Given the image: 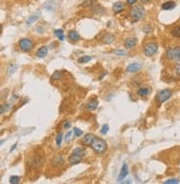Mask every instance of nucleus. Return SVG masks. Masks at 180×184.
<instances>
[{
  "mask_svg": "<svg viewBox=\"0 0 180 184\" xmlns=\"http://www.w3.org/2000/svg\"><path fill=\"white\" fill-rule=\"evenodd\" d=\"M16 148H17V143H15V144L12 146V148H11V149H10V152H12V151H13V150H15Z\"/></svg>",
  "mask_w": 180,
  "mask_h": 184,
  "instance_id": "79ce46f5",
  "label": "nucleus"
},
{
  "mask_svg": "<svg viewBox=\"0 0 180 184\" xmlns=\"http://www.w3.org/2000/svg\"><path fill=\"white\" fill-rule=\"evenodd\" d=\"M149 1H150V0H140L142 3H147V2H149Z\"/></svg>",
  "mask_w": 180,
  "mask_h": 184,
  "instance_id": "37998d69",
  "label": "nucleus"
},
{
  "mask_svg": "<svg viewBox=\"0 0 180 184\" xmlns=\"http://www.w3.org/2000/svg\"><path fill=\"white\" fill-rule=\"evenodd\" d=\"M108 130H110V127H108V125H104V126L102 127V129H101V133H102V135H106V133L108 132Z\"/></svg>",
  "mask_w": 180,
  "mask_h": 184,
  "instance_id": "f704fd0d",
  "label": "nucleus"
},
{
  "mask_svg": "<svg viewBox=\"0 0 180 184\" xmlns=\"http://www.w3.org/2000/svg\"><path fill=\"white\" fill-rule=\"evenodd\" d=\"M1 33H2V26L0 24V34H1Z\"/></svg>",
  "mask_w": 180,
  "mask_h": 184,
  "instance_id": "c03bdc74",
  "label": "nucleus"
},
{
  "mask_svg": "<svg viewBox=\"0 0 180 184\" xmlns=\"http://www.w3.org/2000/svg\"><path fill=\"white\" fill-rule=\"evenodd\" d=\"M73 132H74V135L76 136V137H81V136L83 135V131H82L80 128H76V127L73 129Z\"/></svg>",
  "mask_w": 180,
  "mask_h": 184,
  "instance_id": "72a5a7b5",
  "label": "nucleus"
},
{
  "mask_svg": "<svg viewBox=\"0 0 180 184\" xmlns=\"http://www.w3.org/2000/svg\"><path fill=\"white\" fill-rule=\"evenodd\" d=\"M97 107H98V99H97V98H93V99H91L90 101L86 104V109L89 111L96 110Z\"/></svg>",
  "mask_w": 180,
  "mask_h": 184,
  "instance_id": "9b49d317",
  "label": "nucleus"
},
{
  "mask_svg": "<svg viewBox=\"0 0 180 184\" xmlns=\"http://www.w3.org/2000/svg\"><path fill=\"white\" fill-rule=\"evenodd\" d=\"M129 16L132 18L133 22H138L140 21V20H143L144 18H145V16H146V10H145L144 6L142 5L134 6L132 9H130Z\"/></svg>",
  "mask_w": 180,
  "mask_h": 184,
  "instance_id": "f257e3e1",
  "label": "nucleus"
},
{
  "mask_svg": "<svg viewBox=\"0 0 180 184\" xmlns=\"http://www.w3.org/2000/svg\"><path fill=\"white\" fill-rule=\"evenodd\" d=\"M18 45H19V49L21 50L22 52L24 53H28L32 51V49L34 47V43L32 41L31 39H29V37H23L21 39L19 42H18Z\"/></svg>",
  "mask_w": 180,
  "mask_h": 184,
  "instance_id": "20e7f679",
  "label": "nucleus"
},
{
  "mask_svg": "<svg viewBox=\"0 0 180 184\" xmlns=\"http://www.w3.org/2000/svg\"><path fill=\"white\" fill-rule=\"evenodd\" d=\"M91 148L93 149L94 152L98 153V154H103L107 150V142L104 139H102V138L95 137L94 140L91 143Z\"/></svg>",
  "mask_w": 180,
  "mask_h": 184,
  "instance_id": "f03ea898",
  "label": "nucleus"
},
{
  "mask_svg": "<svg viewBox=\"0 0 180 184\" xmlns=\"http://www.w3.org/2000/svg\"><path fill=\"white\" fill-rule=\"evenodd\" d=\"M68 160H69L70 164H77V163L83 161V157H81L79 154H75V153H71Z\"/></svg>",
  "mask_w": 180,
  "mask_h": 184,
  "instance_id": "9d476101",
  "label": "nucleus"
},
{
  "mask_svg": "<svg viewBox=\"0 0 180 184\" xmlns=\"http://www.w3.org/2000/svg\"><path fill=\"white\" fill-rule=\"evenodd\" d=\"M114 41H115V37L113 34H111V33H107L105 37H103V42L105 43V44H111Z\"/></svg>",
  "mask_w": 180,
  "mask_h": 184,
  "instance_id": "4be33fe9",
  "label": "nucleus"
},
{
  "mask_svg": "<svg viewBox=\"0 0 180 184\" xmlns=\"http://www.w3.org/2000/svg\"><path fill=\"white\" fill-rule=\"evenodd\" d=\"M176 8V2L170 0V1H166L161 5V9L163 10H172Z\"/></svg>",
  "mask_w": 180,
  "mask_h": 184,
  "instance_id": "6ab92c4d",
  "label": "nucleus"
},
{
  "mask_svg": "<svg viewBox=\"0 0 180 184\" xmlns=\"http://www.w3.org/2000/svg\"><path fill=\"white\" fill-rule=\"evenodd\" d=\"M91 60H92V58L91 56H89V55H85V56H81V58H77V62L81 64H85V63H89Z\"/></svg>",
  "mask_w": 180,
  "mask_h": 184,
  "instance_id": "b1692460",
  "label": "nucleus"
},
{
  "mask_svg": "<svg viewBox=\"0 0 180 184\" xmlns=\"http://www.w3.org/2000/svg\"><path fill=\"white\" fill-rule=\"evenodd\" d=\"M136 45H137V37H127L124 41V47L127 50H130Z\"/></svg>",
  "mask_w": 180,
  "mask_h": 184,
  "instance_id": "1a4fd4ad",
  "label": "nucleus"
},
{
  "mask_svg": "<svg viewBox=\"0 0 180 184\" xmlns=\"http://www.w3.org/2000/svg\"><path fill=\"white\" fill-rule=\"evenodd\" d=\"M38 17L37 16H34V17H31V18H30V19H29V20H28V24H31L32 23V21H34V20H36V19H37Z\"/></svg>",
  "mask_w": 180,
  "mask_h": 184,
  "instance_id": "ea45409f",
  "label": "nucleus"
},
{
  "mask_svg": "<svg viewBox=\"0 0 180 184\" xmlns=\"http://www.w3.org/2000/svg\"><path fill=\"white\" fill-rule=\"evenodd\" d=\"M54 35L58 37L60 41H64V31L63 30H61V29H57V30H54Z\"/></svg>",
  "mask_w": 180,
  "mask_h": 184,
  "instance_id": "5701e85b",
  "label": "nucleus"
},
{
  "mask_svg": "<svg viewBox=\"0 0 180 184\" xmlns=\"http://www.w3.org/2000/svg\"><path fill=\"white\" fill-rule=\"evenodd\" d=\"M114 53H115V54H117V55H125V54H126V52H125V51H121V50H115V51H114Z\"/></svg>",
  "mask_w": 180,
  "mask_h": 184,
  "instance_id": "e433bc0d",
  "label": "nucleus"
},
{
  "mask_svg": "<svg viewBox=\"0 0 180 184\" xmlns=\"http://www.w3.org/2000/svg\"><path fill=\"white\" fill-rule=\"evenodd\" d=\"M72 153L79 154V156H81V157H83V158H84L85 154H86V149H85L84 147H77V148H75L74 150L72 151Z\"/></svg>",
  "mask_w": 180,
  "mask_h": 184,
  "instance_id": "412c9836",
  "label": "nucleus"
},
{
  "mask_svg": "<svg viewBox=\"0 0 180 184\" xmlns=\"http://www.w3.org/2000/svg\"><path fill=\"white\" fill-rule=\"evenodd\" d=\"M140 69H142V64L132 63V64H129V65L127 66L126 71H127L128 73H136V72H138V71H139Z\"/></svg>",
  "mask_w": 180,
  "mask_h": 184,
  "instance_id": "dca6fc26",
  "label": "nucleus"
},
{
  "mask_svg": "<svg viewBox=\"0 0 180 184\" xmlns=\"http://www.w3.org/2000/svg\"><path fill=\"white\" fill-rule=\"evenodd\" d=\"M113 12L114 13H119V12H122L124 9H125V5H124V2L122 1H117L115 2L114 5H113Z\"/></svg>",
  "mask_w": 180,
  "mask_h": 184,
  "instance_id": "2eb2a0df",
  "label": "nucleus"
},
{
  "mask_svg": "<svg viewBox=\"0 0 180 184\" xmlns=\"http://www.w3.org/2000/svg\"><path fill=\"white\" fill-rule=\"evenodd\" d=\"M52 165L54 168H61V167H63V164L65 163L64 161V158L62 154H57V156H54V158L52 159Z\"/></svg>",
  "mask_w": 180,
  "mask_h": 184,
  "instance_id": "0eeeda50",
  "label": "nucleus"
},
{
  "mask_svg": "<svg viewBox=\"0 0 180 184\" xmlns=\"http://www.w3.org/2000/svg\"><path fill=\"white\" fill-rule=\"evenodd\" d=\"M151 93V88L150 87H147V86H142V87H139L136 92V94L139 96V97H142V98H146V97H148L149 95Z\"/></svg>",
  "mask_w": 180,
  "mask_h": 184,
  "instance_id": "6e6552de",
  "label": "nucleus"
},
{
  "mask_svg": "<svg viewBox=\"0 0 180 184\" xmlns=\"http://www.w3.org/2000/svg\"><path fill=\"white\" fill-rule=\"evenodd\" d=\"M143 31L145 32V33H149V32L153 31V26H150V24H145L143 28Z\"/></svg>",
  "mask_w": 180,
  "mask_h": 184,
  "instance_id": "2f4dec72",
  "label": "nucleus"
},
{
  "mask_svg": "<svg viewBox=\"0 0 180 184\" xmlns=\"http://www.w3.org/2000/svg\"><path fill=\"white\" fill-rule=\"evenodd\" d=\"M71 135H72V132L70 131L69 133H68V135L65 136V140H66V141H68V140H69V139H70V137H71Z\"/></svg>",
  "mask_w": 180,
  "mask_h": 184,
  "instance_id": "a19ab883",
  "label": "nucleus"
},
{
  "mask_svg": "<svg viewBox=\"0 0 180 184\" xmlns=\"http://www.w3.org/2000/svg\"><path fill=\"white\" fill-rule=\"evenodd\" d=\"M42 162H43L42 157L36 156V157L31 160V163H30V164H31L32 168H39V167H41V165H42Z\"/></svg>",
  "mask_w": 180,
  "mask_h": 184,
  "instance_id": "f3484780",
  "label": "nucleus"
},
{
  "mask_svg": "<svg viewBox=\"0 0 180 184\" xmlns=\"http://www.w3.org/2000/svg\"><path fill=\"white\" fill-rule=\"evenodd\" d=\"M10 109V105L9 104H2V105H0V115H2V114H5L7 110H9Z\"/></svg>",
  "mask_w": 180,
  "mask_h": 184,
  "instance_id": "cd10ccee",
  "label": "nucleus"
},
{
  "mask_svg": "<svg viewBox=\"0 0 180 184\" xmlns=\"http://www.w3.org/2000/svg\"><path fill=\"white\" fill-rule=\"evenodd\" d=\"M171 96H172V90L166 88V90H160L159 93H157V95H156V101L158 104H163V103H165V101H167V100L169 99Z\"/></svg>",
  "mask_w": 180,
  "mask_h": 184,
  "instance_id": "423d86ee",
  "label": "nucleus"
},
{
  "mask_svg": "<svg viewBox=\"0 0 180 184\" xmlns=\"http://www.w3.org/2000/svg\"><path fill=\"white\" fill-rule=\"evenodd\" d=\"M166 58L169 60L170 62H179L180 61V47H169L166 51Z\"/></svg>",
  "mask_w": 180,
  "mask_h": 184,
  "instance_id": "7ed1b4c3",
  "label": "nucleus"
},
{
  "mask_svg": "<svg viewBox=\"0 0 180 184\" xmlns=\"http://www.w3.org/2000/svg\"><path fill=\"white\" fill-rule=\"evenodd\" d=\"M94 3H96V0H84L82 6L83 7H92Z\"/></svg>",
  "mask_w": 180,
  "mask_h": 184,
  "instance_id": "c85d7f7f",
  "label": "nucleus"
},
{
  "mask_svg": "<svg viewBox=\"0 0 180 184\" xmlns=\"http://www.w3.org/2000/svg\"><path fill=\"white\" fill-rule=\"evenodd\" d=\"M3 143V140H0V144H2Z\"/></svg>",
  "mask_w": 180,
  "mask_h": 184,
  "instance_id": "a18cd8bd",
  "label": "nucleus"
},
{
  "mask_svg": "<svg viewBox=\"0 0 180 184\" xmlns=\"http://www.w3.org/2000/svg\"><path fill=\"white\" fill-rule=\"evenodd\" d=\"M68 37H69L70 40H71V41H73V42L80 41V39H81L80 34L76 31H75V30H71V31H69V33H68Z\"/></svg>",
  "mask_w": 180,
  "mask_h": 184,
  "instance_id": "aec40b11",
  "label": "nucleus"
},
{
  "mask_svg": "<svg viewBox=\"0 0 180 184\" xmlns=\"http://www.w3.org/2000/svg\"><path fill=\"white\" fill-rule=\"evenodd\" d=\"M91 10L94 15H103L105 12V9L98 3H94V5L91 7Z\"/></svg>",
  "mask_w": 180,
  "mask_h": 184,
  "instance_id": "4468645a",
  "label": "nucleus"
},
{
  "mask_svg": "<svg viewBox=\"0 0 180 184\" xmlns=\"http://www.w3.org/2000/svg\"><path fill=\"white\" fill-rule=\"evenodd\" d=\"M165 184H178L179 183V180L178 179H168L164 182Z\"/></svg>",
  "mask_w": 180,
  "mask_h": 184,
  "instance_id": "7c9ffc66",
  "label": "nucleus"
},
{
  "mask_svg": "<svg viewBox=\"0 0 180 184\" xmlns=\"http://www.w3.org/2000/svg\"><path fill=\"white\" fill-rule=\"evenodd\" d=\"M94 138H95V136H94L93 133H86L84 137L82 138L81 143H82L83 146H91V143L94 140Z\"/></svg>",
  "mask_w": 180,
  "mask_h": 184,
  "instance_id": "f8f14e48",
  "label": "nucleus"
},
{
  "mask_svg": "<svg viewBox=\"0 0 180 184\" xmlns=\"http://www.w3.org/2000/svg\"><path fill=\"white\" fill-rule=\"evenodd\" d=\"M70 127H71V122L70 121H65L63 124V129H69Z\"/></svg>",
  "mask_w": 180,
  "mask_h": 184,
  "instance_id": "4c0bfd02",
  "label": "nucleus"
},
{
  "mask_svg": "<svg viewBox=\"0 0 180 184\" xmlns=\"http://www.w3.org/2000/svg\"><path fill=\"white\" fill-rule=\"evenodd\" d=\"M17 69V65L15 64H11L10 66H9V69H8V75H11V74H13V72Z\"/></svg>",
  "mask_w": 180,
  "mask_h": 184,
  "instance_id": "473e14b6",
  "label": "nucleus"
},
{
  "mask_svg": "<svg viewBox=\"0 0 180 184\" xmlns=\"http://www.w3.org/2000/svg\"><path fill=\"white\" fill-rule=\"evenodd\" d=\"M171 35L175 37H180V26H175V28L171 30Z\"/></svg>",
  "mask_w": 180,
  "mask_h": 184,
  "instance_id": "393cba45",
  "label": "nucleus"
},
{
  "mask_svg": "<svg viewBox=\"0 0 180 184\" xmlns=\"http://www.w3.org/2000/svg\"><path fill=\"white\" fill-rule=\"evenodd\" d=\"M128 175V167L126 163H124L123 164L122 169H121V173H119V175H118V182H122L123 180L125 179L126 176Z\"/></svg>",
  "mask_w": 180,
  "mask_h": 184,
  "instance_id": "ddd939ff",
  "label": "nucleus"
},
{
  "mask_svg": "<svg viewBox=\"0 0 180 184\" xmlns=\"http://www.w3.org/2000/svg\"><path fill=\"white\" fill-rule=\"evenodd\" d=\"M157 51H158V44H157L156 42L146 43V44L144 45V47H143L144 54H145L146 56H148V58H150V56H154L155 54L157 53Z\"/></svg>",
  "mask_w": 180,
  "mask_h": 184,
  "instance_id": "39448f33",
  "label": "nucleus"
},
{
  "mask_svg": "<svg viewBox=\"0 0 180 184\" xmlns=\"http://www.w3.org/2000/svg\"><path fill=\"white\" fill-rule=\"evenodd\" d=\"M62 139H63V135H62L61 132H59V135L57 136V139H55V143H57V146H58V147L61 146V143H62Z\"/></svg>",
  "mask_w": 180,
  "mask_h": 184,
  "instance_id": "c756f323",
  "label": "nucleus"
},
{
  "mask_svg": "<svg viewBox=\"0 0 180 184\" xmlns=\"http://www.w3.org/2000/svg\"><path fill=\"white\" fill-rule=\"evenodd\" d=\"M137 1H138V0H126V2H127L128 5H130V6L135 5Z\"/></svg>",
  "mask_w": 180,
  "mask_h": 184,
  "instance_id": "58836bf2",
  "label": "nucleus"
},
{
  "mask_svg": "<svg viewBox=\"0 0 180 184\" xmlns=\"http://www.w3.org/2000/svg\"><path fill=\"white\" fill-rule=\"evenodd\" d=\"M62 72H59V71H57V72H54L53 73V75L51 76V79L52 81H59V79L62 78Z\"/></svg>",
  "mask_w": 180,
  "mask_h": 184,
  "instance_id": "bb28decb",
  "label": "nucleus"
},
{
  "mask_svg": "<svg viewBox=\"0 0 180 184\" xmlns=\"http://www.w3.org/2000/svg\"><path fill=\"white\" fill-rule=\"evenodd\" d=\"M175 72H176V74L180 77V63H178L175 66Z\"/></svg>",
  "mask_w": 180,
  "mask_h": 184,
  "instance_id": "c9c22d12",
  "label": "nucleus"
},
{
  "mask_svg": "<svg viewBox=\"0 0 180 184\" xmlns=\"http://www.w3.org/2000/svg\"><path fill=\"white\" fill-rule=\"evenodd\" d=\"M47 54H48V47H40L38 49L37 52H36V55H37V58H45Z\"/></svg>",
  "mask_w": 180,
  "mask_h": 184,
  "instance_id": "a211bd4d",
  "label": "nucleus"
},
{
  "mask_svg": "<svg viewBox=\"0 0 180 184\" xmlns=\"http://www.w3.org/2000/svg\"><path fill=\"white\" fill-rule=\"evenodd\" d=\"M20 181H21V178H20V176L13 175V176H11L10 179H9V183L10 184H18V183H20Z\"/></svg>",
  "mask_w": 180,
  "mask_h": 184,
  "instance_id": "a878e982",
  "label": "nucleus"
}]
</instances>
